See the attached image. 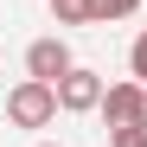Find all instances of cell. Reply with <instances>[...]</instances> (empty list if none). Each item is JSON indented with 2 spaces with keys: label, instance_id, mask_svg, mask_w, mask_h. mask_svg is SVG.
I'll return each mask as SVG.
<instances>
[{
  "label": "cell",
  "instance_id": "277c9868",
  "mask_svg": "<svg viewBox=\"0 0 147 147\" xmlns=\"http://www.w3.org/2000/svg\"><path fill=\"white\" fill-rule=\"evenodd\" d=\"M70 70H77V58H70L64 38H32V45H26V77L58 83V77H70Z\"/></svg>",
  "mask_w": 147,
  "mask_h": 147
},
{
  "label": "cell",
  "instance_id": "7a4b0ae2",
  "mask_svg": "<svg viewBox=\"0 0 147 147\" xmlns=\"http://www.w3.org/2000/svg\"><path fill=\"white\" fill-rule=\"evenodd\" d=\"M102 121H109V134H121V128H147V90H141V83H109V96H102Z\"/></svg>",
  "mask_w": 147,
  "mask_h": 147
},
{
  "label": "cell",
  "instance_id": "3957f363",
  "mask_svg": "<svg viewBox=\"0 0 147 147\" xmlns=\"http://www.w3.org/2000/svg\"><path fill=\"white\" fill-rule=\"evenodd\" d=\"M102 96H109V83L96 77V70H70V77H58V109L64 115H90V109H102Z\"/></svg>",
  "mask_w": 147,
  "mask_h": 147
},
{
  "label": "cell",
  "instance_id": "8992f818",
  "mask_svg": "<svg viewBox=\"0 0 147 147\" xmlns=\"http://www.w3.org/2000/svg\"><path fill=\"white\" fill-rule=\"evenodd\" d=\"M128 64H134V83H147V32L134 38V51H128Z\"/></svg>",
  "mask_w": 147,
  "mask_h": 147
},
{
  "label": "cell",
  "instance_id": "6da1fadb",
  "mask_svg": "<svg viewBox=\"0 0 147 147\" xmlns=\"http://www.w3.org/2000/svg\"><path fill=\"white\" fill-rule=\"evenodd\" d=\"M64 109H58V83H38V77H26L13 96H7V121L13 128H51Z\"/></svg>",
  "mask_w": 147,
  "mask_h": 147
},
{
  "label": "cell",
  "instance_id": "5b68a950",
  "mask_svg": "<svg viewBox=\"0 0 147 147\" xmlns=\"http://www.w3.org/2000/svg\"><path fill=\"white\" fill-rule=\"evenodd\" d=\"M96 13L102 19H128V13H141V0H96Z\"/></svg>",
  "mask_w": 147,
  "mask_h": 147
},
{
  "label": "cell",
  "instance_id": "30bf717a",
  "mask_svg": "<svg viewBox=\"0 0 147 147\" xmlns=\"http://www.w3.org/2000/svg\"><path fill=\"white\" fill-rule=\"evenodd\" d=\"M141 90H147V83H141Z\"/></svg>",
  "mask_w": 147,
  "mask_h": 147
},
{
  "label": "cell",
  "instance_id": "9c48e42d",
  "mask_svg": "<svg viewBox=\"0 0 147 147\" xmlns=\"http://www.w3.org/2000/svg\"><path fill=\"white\" fill-rule=\"evenodd\" d=\"M51 7H58V0H51Z\"/></svg>",
  "mask_w": 147,
  "mask_h": 147
},
{
  "label": "cell",
  "instance_id": "52a82bcc",
  "mask_svg": "<svg viewBox=\"0 0 147 147\" xmlns=\"http://www.w3.org/2000/svg\"><path fill=\"white\" fill-rule=\"evenodd\" d=\"M115 147H147V128H121V134H115Z\"/></svg>",
  "mask_w": 147,
  "mask_h": 147
},
{
  "label": "cell",
  "instance_id": "ba28073f",
  "mask_svg": "<svg viewBox=\"0 0 147 147\" xmlns=\"http://www.w3.org/2000/svg\"><path fill=\"white\" fill-rule=\"evenodd\" d=\"M38 147H58V141H38Z\"/></svg>",
  "mask_w": 147,
  "mask_h": 147
}]
</instances>
